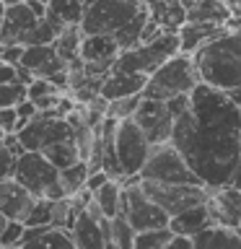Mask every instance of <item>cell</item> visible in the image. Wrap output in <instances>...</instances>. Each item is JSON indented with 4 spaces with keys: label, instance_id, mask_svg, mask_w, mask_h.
Wrapping results in <instances>:
<instances>
[{
    "label": "cell",
    "instance_id": "obj_42",
    "mask_svg": "<svg viewBox=\"0 0 241 249\" xmlns=\"http://www.w3.org/2000/svg\"><path fill=\"white\" fill-rule=\"evenodd\" d=\"M16 112H18L21 120H34V117L39 114V109H36L34 101H31V99L26 96V99H21L18 104H16Z\"/></svg>",
    "mask_w": 241,
    "mask_h": 249
},
{
    "label": "cell",
    "instance_id": "obj_10",
    "mask_svg": "<svg viewBox=\"0 0 241 249\" xmlns=\"http://www.w3.org/2000/svg\"><path fill=\"white\" fill-rule=\"evenodd\" d=\"M122 210L120 213L132 223L135 231H148V229H161L169 226V215L166 210L158 208L155 202L143 192L140 184H122Z\"/></svg>",
    "mask_w": 241,
    "mask_h": 249
},
{
    "label": "cell",
    "instance_id": "obj_14",
    "mask_svg": "<svg viewBox=\"0 0 241 249\" xmlns=\"http://www.w3.org/2000/svg\"><path fill=\"white\" fill-rule=\"evenodd\" d=\"M18 65L26 68L34 78H52L54 73L68 68V60L60 57L54 44H31L23 47V57Z\"/></svg>",
    "mask_w": 241,
    "mask_h": 249
},
{
    "label": "cell",
    "instance_id": "obj_16",
    "mask_svg": "<svg viewBox=\"0 0 241 249\" xmlns=\"http://www.w3.org/2000/svg\"><path fill=\"white\" fill-rule=\"evenodd\" d=\"M106 226H109V218L99 221L88 210H81L75 215V223L70 226V233H73L78 249H104L106 247Z\"/></svg>",
    "mask_w": 241,
    "mask_h": 249
},
{
    "label": "cell",
    "instance_id": "obj_50",
    "mask_svg": "<svg viewBox=\"0 0 241 249\" xmlns=\"http://www.w3.org/2000/svg\"><path fill=\"white\" fill-rule=\"evenodd\" d=\"M5 221H8V218H5L3 213H0V231H3V226H5Z\"/></svg>",
    "mask_w": 241,
    "mask_h": 249
},
{
    "label": "cell",
    "instance_id": "obj_44",
    "mask_svg": "<svg viewBox=\"0 0 241 249\" xmlns=\"http://www.w3.org/2000/svg\"><path fill=\"white\" fill-rule=\"evenodd\" d=\"M166 249H194V239H192V236H179V233H174Z\"/></svg>",
    "mask_w": 241,
    "mask_h": 249
},
{
    "label": "cell",
    "instance_id": "obj_26",
    "mask_svg": "<svg viewBox=\"0 0 241 249\" xmlns=\"http://www.w3.org/2000/svg\"><path fill=\"white\" fill-rule=\"evenodd\" d=\"M148 18H151V11H148V5H143L122 29L114 31V39H117V44H120V50H132V47L140 44V36H143V29H145Z\"/></svg>",
    "mask_w": 241,
    "mask_h": 249
},
{
    "label": "cell",
    "instance_id": "obj_22",
    "mask_svg": "<svg viewBox=\"0 0 241 249\" xmlns=\"http://www.w3.org/2000/svg\"><path fill=\"white\" fill-rule=\"evenodd\" d=\"M151 18L158 21V26L169 34H179V29L187 23V8L182 0H155L153 5H148Z\"/></svg>",
    "mask_w": 241,
    "mask_h": 249
},
{
    "label": "cell",
    "instance_id": "obj_38",
    "mask_svg": "<svg viewBox=\"0 0 241 249\" xmlns=\"http://www.w3.org/2000/svg\"><path fill=\"white\" fill-rule=\"evenodd\" d=\"M16 159H18V156H13L3 143H0V182L13 179V174H16Z\"/></svg>",
    "mask_w": 241,
    "mask_h": 249
},
{
    "label": "cell",
    "instance_id": "obj_29",
    "mask_svg": "<svg viewBox=\"0 0 241 249\" xmlns=\"http://www.w3.org/2000/svg\"><path fill=\"white\" fill-rule=\"evenodd\" d=\"M42 153H44L47 159H50L60 171H62V169H68V166H73V163L81 159L75 140H57V143H50V145H44V148H42Z\"/></svg>",
    "mask_w": 241,
    "mask_h": 249
},
{
    "label": "cell",
    "instance_id": "obj_19",
    "mask_svg": "<svg viewBox=\"0 0 241 249\" xmlns=\"http://www.w3.org/2000/svg\"><path fill=\"white\" fill-rule=\"evenodd\" d=\"M213 226V215L207 210V202L202 205H194V208H187L184 213H179L174 218H169V229L171 233H179V236H197L205 229Z\"/></svg>",
    "mask_w": 241,
    "mask_h": 249
},
{
    "label": "cell",
    "instance_id": "obj_31",
    "mask_svg": "<svg viewBox=\"0 0 241 249\" xmlns=\"http://www.w3.org/2000/svg\"><path fill=\"white\" fill-rule=\"evenodd\" d=\"M88 174H91L88 161L78 159L73 166H68V169H62V171H60V182L65 184L68 195H75V192H81L83 187H86V182H88Z\"/></svg>",
    "mask_w": 241,
    "mask_h": 249
},
{
    "label": "cell",
    "instance_id": "obj_8",
    "mask_svg": "<svg viewBox=\"0 0 241 249\" xmlns=\"http://www.w3.org/2000/svg\"><path fill=\"white\" fill-rule=\"evenodd\" d=\"M151 148V140L145 138V132L140 130V124L132 117L120 120V124H117V159H120L124 177H135L143 171Z\"/></svg>",
    "mask_w": 241,
    "mask_h": 249
},
{
    "label": "cell",
    "instance_id": "obj_53",
    "mask_svg": "<svg viewBox=\"0 0 241 249\" xmlns=\"http://www.w3.org/2000/svg\"><path fill=\"white\" fill-rule=\"evenodd\" d=\"M0 249H8V247H3V244H0Z\"/></svg>",
    "mask_w": 241,
    "mask_h": 249
},
{
    "label": "cell",
    "instance_id": "obj_28",
    "mask_svg": "<svg viewBox=\"0 0 241 249\" xmlns=\"http://www.w3.org/2000/svg\"><path fill=\"white\" fill-rule=\"evenodd\" d=\"M135 236H138V231L132 229V223L122 213L114 215V218H109L106 241H109V244H114V249H132V247H135Z\"/></svg>",
    "mask_w": 241,
    "mask_h": 249
},
{
    "label": "cell",
    "instance_id": "obj_54",
    "mask_svg": "<svg viewBox=\"0 0 241 249\" xmlns=\"http://www.w3.org/2000/svg\"><path fill=\"white\" fill-rule=\"evenodd\" d=\"M239 231H241V226H239Z\"/></svg>",
    "mask_w": 241,
    "mask_h": 249
},
{
    "label": "cell",
    "instance_id": "obj_37",
    "mask_svg": "<svg viewBox=\"0 0 241 249\" xmlns=\"http://www.w3.org/2000/svg\"><path fill=\"white\" fill-rule=\"evenodd\" d=\"M21 99H26V83L23 81L0 83V107H16Z\"/></svg>",
    "mask_w": 241,
    "mask_h": 249
},
{
    "label": "cell",
    "instance_id": "obj_13",
    "mask_svg": "<svg viewBox=\"0 0 241 249\" xmlns=\"http://www.w3.org/2000/svg\"><path fill=\"white\" fill-rule=\"evenodd\" d=\"M207 210H210V215H213V223L239 229L241 226V190H236L233 184L210 190Z\"/></svg>",
    "mask_w": 241,
    "mask_h": 249
},
{
    "label": "cell",
    "instance_id": "obj_3",
    "mask_svg": "<svg viewBox=\"0 0 241 249\" xmlns=\"http://www.w3.org/2000/svg\"><path fill=\"white\" fill-rule=\"evenodd\" d=\"M197 83H200V75H197V70H194L192 54L179 52L171 60L163 62L158 70H153V73L148 75L143 96L166 101V99L182 96V93H192Z\"/></svg>",
    "mask_w": 241,
    "mask_h": 249
},
{
    "label": "cell",
    "instance_id": "obj_21",
    "mask_svg": "<svg viewBox=\"0 0 241 249\" xmlns=\"http://www.w3.org/2000/svg\"><path fill=\"white\" fill-rule=\"evenodd\" d=\"M83 13H86L83 0H50L44 18L50 21L54 26V31L60 34V31L68 29V26H81Z\"/></svg>",
    "mask_w": 241,
    "mask_h": 249
},
{
    "label": "cell",
    "instance_id": "obj_18",
    "mask_svg": "<svg viewBox=\"0 0 241 249\" xmlns=\"http://www.w3.org/2000/svg\"><path fill=\"white\" fill-rule=\"evenodd\" d=\"M148 83V75L143 73H120V70H112L104 78V86H101V96L106 101L122 99V96H135V93H143Z\"/></svg>",
    "mask_w": 241,
    "mask_h": 249
},
{
    "label": "cell",
    "instance_id": "obj_41",
    "mask_svg": "<svg viewBox=\"0 0 241 249\" xmlns=\"http://www.w3.org/2000/svg\"><path fill=\"white\" fill-rule=\"evenodd\" d=\"M16 122H18L16 107H0V127L5 132H16Z\"/></svg>",
    "mask_w": 241,
    "mask_h": 249
},
{
    "label": "cell",
    "instance_id": "obj_15",
    "mask_svg": "<svg viewBox=\"0 0 241 249\" xmlns=\"http://www.w3.org/2000/svg\"><path fill=\"white\" fill-rule=\"evenodd\" d=\"M34 202H36V197L23 184L16 182V179L0 182V213L8 221H26V215L34 208Z\"/></svg>",
    "mask_w": 241,
    "mask_h": 249
},
{
    "label": "cell",
    "instance_id": "obj_12",
    "mask_svg": "<svg viewBox=\"0 0 241 249\" xmlns=\"http://www.w3.org/2000/svg\"><path fill=\"white\" fill-rule=\"evenodd\" d=\"M39 23V16L23 3H13L5 8L3 29H0V44H26V36Z\"/></svg>",
    "mask_w": 241,
    "mask_h": 249
},
{
    "label": "cell",
    "instance_id": "obj_39",
    "mask_svg": "<svg viewBox=\"0 0 241 249\" xmlns=\"http://www.w3.org/2000/svg\"><path fill=\"white\" fill-rule=\"evenodd\" d=\"M54 91H57V86L52 81H47V78H34V81L26 86L29 99H39V96H47V93H54Z\"/></svg>",
    "mask_w": 241,
    "mask_h": 249
},
{
    "label": "cell",
    "instance_id": "obj_32",
    "mask_svg": "<svg viewBox=\"0 0 241 249\" xmlns=\"http://www.w3.org/2000/svg\"><path fill=\"white\" fill-rule=\"evenodd\" d=\"M78 213H81V208L75 205L73 195H68L62 200H52V226H57V229H70L75 223Z\"/></svg>",
    "mask_w": 241,
    "mask_h": 249
},
{
    "label": "cell",
    "instance_id": "obj_49",
    "mask_svg": "<svg viewBox=\"0 0 241 249\" xmlns=\"http://www.w3.org/2000/svg\"><path fill=\"white\" fill-rule=\"evenodd\" d=\"M5 0H0V29H3V18H5Z\"/></svg>",
    "mask_w": 241,
    "mask_h": 249
},
{
    "label": "cell",
    "instance_id": "obj_5",
    "mask_svg": "<svg viewBox=\"0 0 241 249\" xmlns=\"http://www.w3.org/2000/svg\"><path fill=\"white\" fill-rule=\"evenodd\" d=\"M143 179H153V182H174V184H202L200 177L192 171V166L184 161V156L176 151V145L171 143H158L151 148L143 171Z\"/></svg>",
    "mask_w": 241,
    "mask_h": 249
},
{
    "label": "cell",
    "instance_id": "obj_48",
    "mask_svg": "<svg viewBox=\"0 0 241 249\" xmlns=\"http://www.w3.org/2000/svg\"><path fill=\"white\" fill-rule=\"evenodd\" d=\"M228 93H231L233 104H236V109H239V114H241V89H233V91H228Z\"/></svg>",
    "mask_w": 241,
    "mask_h": 249
},
{
    "label": "cell",
    "instance_id": "obj_40",
    "mask_svg": "<svg viewBox=\"0 0 241 249\" xmlns=\"http://www.w3.org/2000/svg\"><path fill=\"white\" fill-rule=\"evenodd\" d=\"M23 57V44H0V60L11 62V65H18Z\"/></svg>",
    "mask_w": 241,
    "mask_h": 249
},
{
    "label": "cell",
    "instance_id": "obj_7",
    "mask_svg": "<svg viewBox=\"0 0 241 249\" xmlns=\"http://www.w3.org/2000/svg\"><path fill=\"white\" fill-rule=\"evenodd\" d=\"M143 5V0H96L93 5L86 8L81 29L83 34H114Z\"/></svg>",
    "mask_w": 241,
    "mask_h": 249
},
{
    "label": "cell",
    "instance_id": "obj_24",
    "mask_svg": "<svg viewBox=\"0 0 241 249\" xmlns=\"http://www.w3.org/2000/svg\"><path fill=\"white\" fill-rule=\"evenodd\" d=\"M114 34H83L81 42V57L86 62H104V60H117L120 54Z\"/></svg>",
    "mask_w": 241,
    "mask_h": 249
},
{
    "label": "cell",
    "instance_id": "obj_9",
    "mask_svg": "<svg viewBox=\"0 0 241 249\" xmlns=\"http://www.w3.org/2000/svg\"><path fill=\"white\" fill-rule=\"evenodd\" d=\"M13 179L26 187L34 197H44V192L60 179V169L42 151H23L16 159Z\"/></svg>",
    "mask_w": 241,
    "mask_h": 249
},
{
    "label": "cell",
    "instance_id": "obj_45",
    "mask_svg": "<svg viewBox=\"0 0 241 249\" xmlns=\"http://www.w3.org/2000/svg\"><path fill=\"white\" fill-rule=\"evenodd\" d=\"M26 5L39 16V18H44V16H47V3H42V0H26Z\"/></svg>",
    "mask_w": 241,
    "mask_h": 249
},
{
    "label": "cell",
    "instance_id": "obj_6",
    "mask_svg": "<svg viewBox=\"0 0 241 249\" xmlns=\"http://www.w3.org/2000/svg\"><path fill=\"white\" fill-rule=\"evenodd\" d=\"M140 187H143V192L155 202V205L166 210L169 218L184 213L187 208L202 205V202H207V197H210V187H205V184H174V182L143 179Z\"/></svg>",
    "mask_w": 241,
    "mask_h": 249
},
{
    "label": "cell",
    "instance_id": "obj_43",
    "mask_svg": "<svg viewBox=\"0 0 241 249\" xmlns=\"http://www.w3.org/2000/svg\"><path fill=\"white\" fill-rule=\"evenodd\" d=\"M109 179H112V177H109L104 169H101V171H91V174H88V182H86V187H88L91 192H96L99 187H104V184L109 182Z\"/></svg>",
    "mask_w": 241,
    "mask_h": 249
},
{
    "label": "cell",
    "instance_id": "obj_46",
    "mask_svg": "<svg viewBox=\"0 0 241 249\" xmlns=\"http://www.w3.org/2000/svg\"><path fill=\"white\" fill-rule=\"evenodd\" d=\"M225 5L231 8V13H233V18H241V0H223Z\"/></svg>",
    "mask_w": 241,
    "mask_h": 249
},
{
    "label": "cell",
    "instance_id": "obj_36",
    "mask_svg": "<svg viewBox=\"0 0 241 249\" xmlns=\"http://www.w3.org/2000/svg\"><path fill=\"white\" fill-rule=\"evenodd\" d=\"M23 236H26V223L23 221H5L3 231H0V244L8 249H21Z\"/></svg>",
    "mask_w": 241,
    "mask_h": 249
},
{
    "label": "cell",
    "instance_id": "obj_4",
    "mask_svg": "<svg viewBox=\"0 0 241 249\" xmlns=\"http://www.w3.org/2000/svg\"><path fill=\"white\" fill-rule=\"evenodd\" d=\"M182 52V42H179V34H169L163 31L161 36H155L153 42H143L132 50H122L114 60L112 70H120V73H143L151 75L153 70H158L166 60H171L174 54Z\"/></svg>",
    "mask_w": 241,
    "mask_h": 249
},
{
    "label": "cell",
    "instance_id": "obj_1",
    "mask_svg": "<svg viewBox=\"0 0 241 249\" xmlns=\"http://www.w3.org/2000/svg\"><path fill=\"white\" fill-rule=\"evenodd\" d=\"M171 143L205 187L231 184L241 156V114L231 93L200 81L187 112L174 120Z\"/></svg>",
    "mask_w": 241,
    "mask_h": 249
},
{
    "label": "cell",
    "instance_id": "obj_27",
    "mask_svg": "<svg viewBox=\"0 0 241 249\" xmlns=\"http://www.w3.org/2000/svg\"><path fill=\"white\" fill-rule=\"evenodd\" d=\"M122 192H124V187H122L120 179H109L104 187H99V190L93 192V200L99 202V208L104 210L106 218L120 215V210H122Z\"/></svg>",
    "mask_w": 241,
    "mask_h": 249
},
{
    "label": "cell",
    "instance_id": "obj_52",
    "mask_svg": "<svg viewBox=\"0 0 241 249\" xmlns=\"http://www.w3.org/2000/svg\"><path fill=\"white\" fill-rule=\"evenodd\" d=\"M3 138H5V130H3V127H0V143H3Z\"/></svg>",
    "mask_w": 241,
    "mask_h": 249
},
{
    "label": "cell",
    "instance_id": "obj_33",
    "mask_svg": "<svg viewBox=\"0 0 241 249\" xmlns=\"http://www.w3.org/2000/svg\"><path fill=\"white\" fill-rule=\"evenodd\" d=\"M171 229L161 226V229H148V231H138L135 236V247L132 249H166L171 241Z\"/></svg>",
    "mask_w": 241,
    "mask_h": 249
},
{
    "label": "cell",
    "instance_id": "obj_34",
    "mask_svg": "<svg viewBox=\"0 0 241 249\" xmlns=\"http://www.w3.org/2000/svg\"><path fill=\"white\" fill-rule=\"evenodd\" d=\"M140 101H143V93H135V96H122V99L109 101L106 117H114V120H127V117H135Z\"/></svg>",
    "mask_w": 241,
    "mask_h": 249
},
{
    "label": "cell",
    "instance_id": "obj_51",
    "mask_svg": "<svg viewBox=\"0 0 241 249\" xmlns=\"http://www.w3.org/2000/svg\"><path fill=\"white\" fill-rule=\"evenodd\" d=\"M13 3H23V0H5V5H13Z\"/></svg>",
    "mask_w": 241,
    "mask_h": 249
},
{
    "label": "cell",
    "instance_id": "obj_25",
    "mask_svg": "<svg viewBox=\"0 0 241 249\" xmlns=\"http://www.w3.org/2000/svg\"><path fill=\"white\" fill-rule=\"evenodd\" d=\"M187 8V21H210V23H228L233 18L231 8L223 0H182Z\"/></svg>",
    "mask_w": 241,
    "mask_h": 249
},
{
    "label": "cell",
    "instance_id": "obj_35",
    "mask_svg": "<svg viewBox=\"0 0 241 249\" xmlns=\"http://www.w3.org/2000/svg\"><path fill=\"white\" fill-rule=\"evenodd\" d=\"M23 223H26L29 229H34V226H52V200L36 197L34 208L29 210V215Z\"/></svg>",
    "mask_w": 241,
    "mask_h": 249
},
{
    "label": "cell",
    "instance_id": "obj_47",
    "mask_svg": "<svg viewBox=\"0 0 241 249\" xmlns=\"http://www.w3.org/2000/svg\"><path fill=\"white\" fill-rule=\"evenodd\" d=\"M231 184L236 187V190H241V156H239V163H236V171H233V179Z\"/></svg>",
    "mask_w": 241,
    "mask_h": 249
},
{
    "label": "cell",
    "instance_id": "obj_30",
    "mask_svg": "<svg viewBox=\"0 0 241 249\" xmlns=\"http://www.w3.org/2000/svg\"><path fill=\"white\" fill-rule=\"evenodd\" d=\"M81 42H83V29L81 26H68L57 34L54 47H57L60 57L70 62V60L81 57Z\"/></svg>",
    "mask_w": 241,
    "mask_h": 249
},
{
    "label": "cell",
    "instance_id": "obj_17",
    "mask_svg": "<svg viewBox=\"0 0 241 249\" xmlns=\"http://www.w3.org/2000/svg\"><path fill=\"white\" fill-rule=\"evenodd\" d=\"M21 249H78L70 229H57V226H26Z\"/></svg>",
    "mask_w": 241,
    "mask_h": 249
},
{
    "label": "cell",
    "instance_id": "obj_20",
    "mask_svg": "<svg viewBox=\"0 0 241 249\" xmlns=\"http://www.w3.org/2000/svg\"><path fill=\"white\" fill-rule=\"evenodd\" d=\"M228 29V23H210V21H187L179 29V42H182V52L192 54L194 50H200L202 44H207L210 39H215L218 34Z\"/></svg>",
    "mask_w": 241,
    "mask_h": 249
},
{
    "label": "cell",
    "instance_id": "obj_11",
    "mask_svg": "<svg viewBox=\"0 0 241 249\" xmlns=\"http://www.w3.org/2000/svg\"><path fill=\"white\" fill-rule=\"evenodd\" d=\"M132 120L140 124V130L145 132V138L151 140V145L169 143L171 140V132H174V114H171L166 101L143 96V101H140V107H138V112Z\"/></svg>",
    "mask_w": 241,
    "mask_h": 249
},
{
    "label": "cell",
    "instance_id": "obj_23",
    "mask_svg": "<svg viewBox=\"0 0 241 249\" xmlns=\"http://www.w3.org/2000/svg\"><path fill=\"white\" fill-rule=\"evenodd\" d=\"M194 249H241V231L213 223L194 236Z\"/></svg>",
    "mask_w": 241,
    "mask_h": 249
},
{
    "label": "cell",
    "instance_id": "obj_2",
    "mask_svg": "<svg viewBox=\"0 0 241 249\" xmlns=\"http://www.w3.org/2000/svg\"><path fill=\"white\" fill-rule=\"evenodd\" d=\"M200 81L221 91L241 89V26H228L192 52Z\"/></svg>",
    "mask_w": 241,
    "mask_h": 249
}]
</instances>
